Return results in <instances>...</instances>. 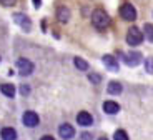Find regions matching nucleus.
<instances>
[{"mask_svg": "<svg viewBox=\"0 0 153 140\" xmlns=\"http://www.w3.org/2000/svg\"><path fill=\"white\" fill-rule=\"evenodd\" d=\"M143 32H145V37L148 38L150 42H153V25L146 23V25H145V30H143Z\"/></svg>", "mask_w": 153, "mask_h": 140, "instance_id": "f3484780", "label": "nucleus"}, {"mask_svg": "<svg viewBox=\"0 0 153 140\" xmlns=\"http://www.w3.org/2000/svg\"><path fill=\"white\" fill-rule=\"evenodd\" d=\"M20 92H22V94H23V95H27V94H28V92H30V88H28V87H27V85H23V87H22V88H20Z\"/></svg>", "mask_w": 153, "mask_h": 140, "instance_id": "4be33fe9", "label": "nucleus"}, {"mask_svg": "<svg viewBox=\"0 0 153 140\" xmlns=\"http://www.w3.org/2000/svg\"><path fill=\"white\" fill-rule=\"evenodd\" d=\"M58 133H60V137L63 140H70L73 135H75V130H73V127L70 124H63L58 127Z\"/></svg>", "mask_w": 153, "mask_h": 140, "instance_id": "0eeeda50", "label": "nucleus"}, {"mask_svg": "<svg viewBox=\"0 0 153 140\" xmlns=\"http://www.w3.org/2000/svg\"><path fill=\"white\" fill-rule=\"evenodd\" d=\"M122 83H118V82H110L108 83V94H113V95H118V94H122Z\"/></svg>", "mask_w": 153, "mask_h": 140, "instance_id": "2eb2a0df", "label": "nucleus"}, {"mask_svg": "<svg viewBox=\"0 0 153 140\" xmlns=\"http://www.w3.org/2000/svg\"><path fill=\"white\" fill-rule=\"evenodd\" d=\"M0 137H2V140H17V132L10 127H5L0 132Z\"/></svg>", "mask_w": 153, "mask_h": 140, "instance_id": "f8f14e48", "label": "nucleus"}, {"mask_svg": "<svg viewBox=\"0 0 153 140\" xmlns=\"http://www.w3.org/2000/svg\"><path fill=\"white\" fill-rule=\"evenodd\" d=\"M17 68H19L20 75H30L33 72V64L28 58H19L17 60Z\"/></svg>", "mask_w": 153, "mask_h": 140, "instance_id": "20e7f679", "label": "nucleus"}, {"mask_svg": "<svg viewBox=\"0 0 153 140\" xmlns=\"http://www.w3.org/2000/svg\"><path fill=\"white\" fill-rule=\"evenodd\" d=\"M35 4V8H40V5H42V0H33Z\"/></svg>", "mask_w": 153, "mask_h": 140, "instance_id": "b1692460", "label": "nucleus"}, {"mask_svg": "<svg viewBox=\"0 0 153 140\" xmlns=\"http://www.w3.org/2000/svg\"><path fill=\"white\" fill-rule=\"evenodd\" d=\"M103 64H105V67H108L110 70L118 72V62H117L115 57H111V55H103Z\"/></svg>", "mask_w": 153, "mask_h": 140, "instance_id": "9b49d317", "label": "nucleus"}, {"mask_svg": "<svg viewBox=\"0 0 153 140\" xmlns=\"http://www.w3.org/2000/svg\"><path fill=\"white\" fill-rule=\"evenodd\" d=\"M40 140H55L53 137H50V135H45V137H42Z\"/></svg>", "mask_w": 153, "mask_h": 140, "instance_id": "393cba45", "label": "nucleus"}, {"mask_svg": "<svg viewBox=\"0 0 153 140\" xmlns=\"http://www.w3.org/2000/svg\"><path fill=\"white\" fill-rule=\"evenodd\" d=\"M123 60H125V64L128 65V67H137V65L142 62V53L140 52H128Z\"/></svg>", "mask_w": 153, "mask_h": 140, "instance_id": "423d86ee", "label": "nucleus"}, {"mask_svg": "<svg viewBox=\"0 0 153 140\" xmlns=\"http://www.w3.org/2000/svg\"><path fill=\"white\" fill-rule=\"evenodd\" d=\"M82 140H92V135L90 133H82Z\"/></svg>", "mask_w": 153, "mask_h": 140, "instance_id": "5701e85b", "label": "nucleus"}, {"mask_svg": "<svg viewBox=\"0 0 153 140\" xmlns=\"http://www.w3.org/2000/svg\"><path fill=\"white\" fill-rule=\"evenodd\" d=\"M92 23L95 28H107L108 25H110V17H108V13L105 10H95L92 15Z\"/></svg>", "mask_w": 153, "mask_h": 140, "instance_id": "f257e3e1", "label": "nucleus"}, {"mask_svg": "<svg viewBox=\"0 0 153 140\" xmlns=\"http://www.w3.org/2000/svg\"><path fill=\"white\" fill-rule=\"evenodd\" d=\"M120 15H122L123 20H128V22H133L137 19V10L133 8L131 4H123L120 7Z\"/></svg>", "mask_w": 153, "mask_h": 140, "instance_id": "7ed1b4c3", "label": "nucleus"}, {"mask_svg": "<svg viewBox=\"0 0 153 140\" xmlns=\"http://www.w3.org/2000/svg\"><path fill=\"white\" fill-rule=\"evenodd\" d=\"M57 19L60 20V22H68L70 19V10L67 7H60L57 10Z\"/></svg>", "mask_w": 153, "mask_h": 140, "instance_id": "4468645a", "label": "nucleus"}, {"mask_svg": "<svg viewBox=\"0 0 153 140\" xmlns=\"http://www.w3.org/2000/svg\"><path fill=\"white\" fill-rule=\"evenodd\" d=\"M90 80H92L93 83H100V75H95V73H90Z\"/></svg>", "mask_w": 153, "mask_h": 140, "instance_id": "aec40b11", "label": "nucleus"}, {"mask_svg": "<svg viewBox=\"0 0 153 140\" xmlns=\"http://www.w3.org/2000/svg\"><path fill=\"white\" fill-rule=\"evenodd\" d=\"M103 110L110 115H115V114L120 112V105L117 102H113V100H107V102L103 103Z\"/></svg>", "mask_w": 153, "mask_h": 140, "instance_id": "9d476101", "label": "nucleus"}, {"mask_svg": "<svg viewBox=\"0 0 153 140\" xmlns=\"http://www.w3.org/2000/svg\"><path fill=\"white\" fill-rule=\"evenodd\" d=\"M98 140H108V139H107V137H100Z\"/></svg>", "mask_w": 153, "mask_h": 140, "instance_id": "a878e982", "label": "nucleus"}, {"mask_svg": "<svg viewBox=\"0 0 153 140\" xmlns=\"http://www.w3.org/2000/svg\"><path fill=\"white\" fill-rule=\"evenodd\" d=\"M0 4H2V5H7V7H10V5L15 4V0H0Z\"/></svg>", "mask_w": 153, "mask_h": 140, "instance_id": "412c9836", "label": "nucleus"}, {"mask_svg": "<svg viewBox=\"0 0 153 140\" xmlns=\"http://www.w3.org/2000/svg\"><path fill=\"white\" fill-rule=\"evenodd\" d=\"M75 67L78 68V70H82V72H87L88 70V64H87V60H83L82 57H75Z\"/></svg>", "mask_w": 153, "mask_h": 140, "instance_id": "dca6fc26", "label": "nucleus"}, {"mask_svg": "<svg viewBox=\"0 0 153 140\" xmlns=\"http://www.w3.org/2000/svg\"><path fill=\"white\" fill-rule=\"evenodd\" d=\"M76 124H80L82 127H88V125L93 124V117L88 112H80L76 115Z\"/></svg>", "mask_w": 153, "mask_h": 140, "instance_id": "1a4fd4ad", "label": "nucleus"}, {"mask_svg": "<svg viewBox=\"0 0 153 140\" xmlns=\"http://www.w3.org/2000/svg\"><path fill=\"white\" fill-rule=\"evenodd\" d=\"M145 67H146V70H148L150 73H153V57H150L148 60H146Z\"/></svg>", "mask_w": 153, "mask_h": 140, "instance_id": "6ab92c4d", "label": "nucleus"}, {"mask_svg": "<svg viewBox=\"0 0 153 140\" xmlns=\"http://www.w3.org/2000/svg\"><path fill=\"white\" fill-rule=\"evenodd\" d=\"M0 92H2L5 97H8V99L15 97V87H13L12 83H4V85L0 87Z\"/></svg>", "mask_w": 153, "mask_h": 140, "instance_id": "ddd939ff", "label": "nucleus"}, {"mask_svg": "<svg viewBox=\"0 0 153 140\" xmlns=\"http://www.w3.org/2000/svg\"><path fill=\"white\" fill-rule=\"evenodd\" d=\"M113 140H128V135H126L125 130H117L113 135Z\"/></svg>", "mask_w": 153, "mask_h": 140, "instance_id": "a211bd4d", "label": "nucleus"}, {"mask_svg": "<svg viewBox=\"0 0 153 140\" xmlns=\"http://www.w3.org/2000/svg\"><path fill=\"white\" fill-rule=\"evenodd\" d=\"M38 122H40V118H38V115L35 112H25L23 114V124L27 127H37Z\"/></svg>", "mask_w": 153, "mask_h": 140, "instance_id": "6e6552de", "label": "nucleus"}, {"mask_svg": "<svg viewBox=\"0 0 153 140\" xmlns=\"http://www.w3.org/2000/svg\"><path fill=\"white\" fill-rule=\"evenodd\" d=\"M142 42H143V32L140 28H137V27L128 28V32H126V43L128 45L135 47V45H140Z\"/></svg>", "mask_w": 153, "mask_h": 140, "instance_id": "f03ea898", "label": "nucleus"}, {"mask_svg": "<svg viewBox=\"0 0 153 140\" xmlns=\"http://www.w3.org/2000/svg\"><path fill=\"white\" fill-rule=\"evenodd\" d=\"M13 20H15L17 25H20L25 32H30L32 22H30V19H28L27 15H23V13H15V15H13Z\"/></svg>", "mask_w": 153, "mask_h": 140, "instance_id": "39448f33", "label": "nucleus"}]
</instances>
